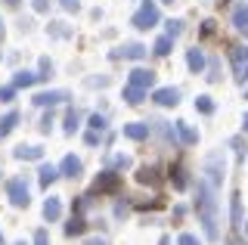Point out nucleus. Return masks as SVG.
<instances>
[{"label":"nucleus","mask_w":248,"mask_h":245,"mask_svg":"<svg viewBox=\"0 0 248 245\" xmlns=\"http://www.w3.org/2000/svg\"><path fill=\"white\" fill-rule=\"evenodd\" d=\"M53 75V65H50V59H41V72H37V78L41 81H46Z\"/></svg>","instance_id":"26"},{"label":"nucleus","mask_w":248,"mask_h":245,"mask_svg":"<svg viewBox=\"0 0 248 245\" xmlns=\"http://www.w3.org/2000/svg\"><path fill=\"white\" fill-rule=\"evenodd\" d=\"M19 245H22V242H19Z\"/></svg>","instance_id":"49"},{"label":"nucleus","mask_w":248,"mask_h":245,"mask_svg":"<svg viewBox=\"0 0 248 245\" xmlns=\"http://www.w3.org/2000/svg\"><path fill=\"white\" fill-rule=\"evenodd\" d=\"M78 121H81V115H78L75 109L65 115V134H75V127H78Z\"/></svg>","instance_id":"24"},{"label":"nucleus","mask_w":248,"mask_h":245,"mask_svg":"<svg viewBox=\"0 0 248 245\" xmlns=\"http://www.w3.org/2000/svg\"><path fill=\"white\" fill-rule=\"evenodd\" d=\"M232 65H245L248 62V47H242V44H239V47H232Z\"/></svg>","instance_id":"22"},{"label":"nucleus","mask_w":248,"mask_h":245,"mask_svg":"<svg viewBox=\"0 0 248 245\" xmlns=\"http://www.w3.org/2000/svg\"><path fill=\"white\" fill-rule=\"evenodd\" d=\"M174 131H177V134H180V140L186 143V146H192V143H196V140H199V134H196V131H192V127H189V124H186V121H177V124H174Z\"/></svg>","instance_id":"13"},{"label":"nucleus","mask_w":248,"mask_h":245,"mask_svg":"<svg viewBox=\"0 0 248 245\" xmlns=\"http://www.w3.org/2000/svg\"><path fill=\"white\" fill-rule=\"evenodd\" d=\"M115 186H118V174L115 171H103L96 177V189H115Z\"/></svg>","instance_id":"15"},{"label":"nucleus","mask_w":248,"mask_h":245,"mask_svg":"<svg viewBox=\"0 0 248 245\" xmlns=\"http://www.w3.org/2000/svg\"><path fill=\"white\" fill-rule=\"evenodd\" d=\"M65 99H68L65 90H44V93H34V106H56Z\"/></svg>","instance_id":"6"},{"label":"nucleus","mask_w":248,"mask_h":245,"mask_svg":"<svg viewBox=\"0 0 248 245\" xmlns=\"http://www.w3.org/2000/svg\"><path fill=\"white\" fill-rule=\"evenodd\" d=\"M245 227H248V220H245Z\"/></svg>","instance_id":"47"},{"label":"nucleus","mask_w":248,"mask_h":245,"mask_svg":"<svg viewBox=\"0 0 248 245\" xmlns=\"http://www.w3.org/2000/svg\"><path fill=\"white\" fill-rule=\"evenodd\" d=\"M208 81H220V62L211 59V68H208Z\"/></svg>","instance_id":"28"},{"label":"nucleus","mask_w":248,"mask_h":245,"mask_svg":"<svg viewBox=\"0 0 248 245\" xmlns=\"http://www.w3.org/2000/svg\"><path fill=\"white\" fill-rule=\"evenodd\" d=\"M227 245H245V242H239V239H230V242H227Z\"/></svg>","instance_id":"40"},{"label":"nucleus","mask_w":248,"mask_h":245,"mask_svg":"<svg viewBox=\"0 0 248 245\" xmlns=\"http://www.w3.org/2000/svg\"><path fill=\"white\" fill-rule=\"evenodd\" d=\"M186 62H189L192 75H202V68H205V53H202L199 47H192L189 53H186Z\"/></svg>","instance_id":"10"},{"label":"nucleus","mask_w":248,"mask_h":245,"mask_svg":"<svg viewBox=\"0 0 248 245\" xmlns=\"http://www.w3.org/2000/svg\"><path fill=\"white\" fill-rule=\"evenodd\" d=\"M245 99H248V93H245Z\"/></svg>","instance_id":"48"},{"label":"nucleus","mask_w":248,"mask_h":245,"mask_svg":"<svg viewBox=\"0 0 248 245\" xmlns=\"http://www.w3.org/2000/svg\"><path fill=\"white\" fill-rule=\"evenodd\" d=\"M170 44H174V37H170V34L158 37V41H155V53H158V56H168V53H170Z\"/></svg>","instance_id":"21"},{"label":"nucleus","mask_w":248,"mask_h":245,"mask_svg":"<svg viewBox=\"0 0 248 245\" xmlns=\"http://www.w3.org/2000/svg\"><path fill=\"white\" fill-rule=\"evenodd\" d=\"M50 124H53V115H46V118H44V121H41V131H44V134H46V131H50Z\"/></svg>","instance_id":"37"},{"label":"nucleus","mask_w":248,"mask_h":245,"mask_svg":"<svg viewBox=\"0 0 248 245\" xmlns=\"http://www.w3.org/2000/svg\"><path fill=\"white\" fill-rule=\"evenodd\" d=\"M196 109H199L202 115H211V112H214V103H211V96H199V99H196Z\"/></svg>","instance_id":"23"},{"label":"nucleus","mask_w":248,"mask_h":245,"mask_svg":"<svg viewBox=\"0 0 248 245\" xmlns=\"http://www.w3.org/2000/svg\"><path fill=\"white\" fill-rule=\"evenodd\" d=\"M124 99H127L130 106H140L146 99V90L143 87H134V84H127V87H124Z\"/></svg>","instance_id":"14"},{"label":"nucleus","mask_w":248,"mask_h":245,"mask_svg":"<svg viewBox=\"0 0 248 245\" xmlns=\"http://www.w3.org/2000/svg\"><path fill=\"white\" fill-rule=\"evenodd\" d=\"M90 127H93V131H99V134H103L106 131V115H90Z\"/></svg>","instance_id":"25"},{"label":"nucleus","mask_w":248,"mask_h":245,"mask_svg":"<svg viewBox=\"0 0 248 245\" xmlns=\"http://www.w3.org/2000/svg\"><path fill=\"white\" fill-rule=\"evenodd\" d=\"M59 214H62L59 199H46V202H44V217L46 220H59Z\"/></svg>","instance_id":"16"},{"label":"nucleus","mask_w":248,"mask_h":245,"mask_svg":"<svg viewBox=\"0 0 248 245\" xmlns=\"http://www.w3.org/2000/svg\"><path fill=\"white\" fill-rule=\"evenodd\" d=\"M121 56L124 59H143L146 56V47H143V44H137V41L134 44H124V47H118V50L112 53V59H121Z\"/></svg>","instance_id":"5"},{"label":"nucleus","mask_w":248,"mask_h":245,"mask_svg":"<svg viewBox=\"0 0 248 245\" xmlns=\"http://www.w3.org/2000/svg\"><path fill=\"white\" fill-rule=\"evenodd\" d=\"M115 165H118V168H127L130 158H127V155H118V158H115Z\"/></svg>","instance_id":"38"},{"label":"nucleus","mask_w":248,"mask_h":245,"mask_svg":"<svg viewBox=\"0 0 248 245\" xmlns=\"http://www.w3.org/2000/svg\"><path fill=\"white\" fill-rule=\"evenodd\" d=\"M242 78H248V68H242Z\"/></svg>","instance_id":"44"},{"label":"nucleus","mask_w":248,"mask_h":245,"mask_svg":"<svg viewBox=\"0 0 248 245\" xmlns=\"http://www.w3.org/2000/svg\"><path fill=\"white\" fill-rule=\"evenodd\" d=\"M161 3H174V0H161Z\"/></svg>","instance_id":"46"},{"label":"nucleus","mask_w":248,"mask_h":245,"mask_svg":"<svg viewBox=\"0 0 248 245\" xmlns=\"http://www.w3.org/2000/svg\"><path fill=\"white\" fill-rule=\"evenodd\" d=\"M13 96H16V87H3V90H0V99H3V103H13Z\"/></svg>","instance_id":"31"},{"label":"nucleus","mask_w":248,"mask_h":245,"mask_svg":"<svg viewBox=\"0 0 248 245\" xmlns=\"http://www.w3.org/2000/svg\"><path fill=\"white\" fill-rule=\"evenodd\" d=\"M62 6H65L68 13H78V6H81V3H78V0H62Z\"/></svg>","instance_id":"36"},{"label":"nucleus","mask_w":248,"mask_h":245,"mask_svg":"<svg viewBox=\"0 0 248 245\" xmlns=\"http://www.w3.org/2000/svg\"><path fill=\"white\" fill-rule=\"evenodd\" d=\"M62 25H65V22H53V34H56V37H65V34H68Z\"/></svg>","instance_id":"34"},{"label":"nucleus","mask_w":248,"mask_h":245,"mask_svg":"<svg viewBox=\"0 0 248 245\" xmlns=\"http://www.w3.org/2000/svg\"><path fill=\"white\" fill-rule=\"evenodd\" d=\"M152 99L158 106H177V103H180V90H177V87H158L152 93Z\"/></svg>","instance_id":"4"},{"label":"nucleus","mask_w":248,"mask_h":245,"mask_svg":"<svg viewBox=\"0 0 248 245\" xmlns=\"http://www.w3.org/2000/svg\"><path fill=\"white\" fill-rule=\"evenodd\" d=\"M6 196H10V202L16 205V208H28V202H31V189H28L25 177H13L10 183H6Z\"/></svg>","instance_id":"3"},{"label":"nucleus","mask_w":248,"mask_h":245,"mask_svg":"<svg viewBox=\"0 0 248 245\" xmlns=\"http://www.w3.org/2000/svg\"><path fill=\"white\" fill-rule=\"evenodd\" d=\"M0 37H3V19H0Z\"/></svg>","instance_id":"43"},{"label":"nucleus","mask_w":248,"mask_h":245,"mask_svg":"<svg viewBox=\"0 0 248 245\" xmlns=\"http://www.w3.org/2000/svg\"><path fill=\"white\" fill-rule=\"evenodd\" d=\"M124 137H127V140H146V137H149V124L130 121V124H124Z\"/></svg>","instance_id":"9"},{"label":"nucleus","mask_w":248,"mask_h":245,"mask_svg":"<svg viewBox=\"0 0 248 245\" xmlns=\"http://www.w3.org/2000/svg\"><path fill=\"white\" fill-rule=\"evenodd\" d=\"M180 31H183V22H180V19H170V22H168V34H170V37H177Z\"/></svg>","instance_id":"27"},{"label":"nucleus","mask_w":248,"mask_h":245,"mask_svg":"<svg viewBox=\"0 0 248 245\" xmlns=\"http://www.w3.org/2000/svg\"><path fill=\"white\" fill-rule=\"evenodd\" d=\"M242 127H245V131H248V115H245V121H242Z\"/></svg>","instance_id":"42"},{"label":"nucleus","mask_w":248,"mask_h":245,"mask_svg":"<svg viewBox=\"0 0 248 245\" xmlns=\"http://www.w3.org/2000/svg\"><path fill=\"white\" fill-rule=\"evenodd\" d=\"M230 217H232V224H236V227L242 224V196H239V193L232 196V208H230Z\"/></svg>","instance_id":"20"},{"label":"nucleus","mask_w":248,"mask_h":245,"mask_svg":"<svg viewBox=\"0 0 248 245\" xmlns=\"http://www.w3.org/2000/svg\"><path fill=\"white\" fill-rule=\"evenodd\" d=\"M232 25H236L239 31H248V3H239L236 10H232Z\"/></svg>","instance_id":"12"},{"label":"nucleus","mask_w":248,"mask_h":245,"mask_svg":"<svg viewBox=\"0 0 248 245\" xmlns=\"http://www.w3.org/2000/svg\"><path fill=\"white\" fill-rule=\"evenodd\" d=\"M158 22V6H155V0H143V6L134 13V19H130V25L140 28V31H149V28Z\"/></svg>","instance_id":"2"},{"label":"nucleus","mask_w":248,"mask_h":245,"mask_svg":"<svg viewBox=\"0 0 248 245\" xmlns=\"http://www.w3.org/2000/svg\"><path fill=\"white\" fill-rule=\"evenodd\" d=\"M65 233H68V236H78V233H84V220H72V224L65 227Z\"/></svg>","instance_id":"29"},{"label":"nucleus","mask_w":248,"mask_h":245,"mask_svg":"<svg viewBox=\"0 0 248 245\" xmlns=\"http://www.w3.org/2000/svg\"><path fill=\"white\" fill-rule=\"evenodd\" d=\"M3 3H6V6H16V3H19V0H3Z\"/></svg>","instance_id":"41"},{"label":"nucleus","mask_w":248,"mask_h":245,"mask_svg":"<svg viewBox=\"0 0 248 245\" xmlns=\"http://www.w3.org/2000/svg\"><path fill=\"white\" fill-rule=\"evenodd\" d=\"M56 177H59V168L56 165H41V186H50Z\"/></svg>","instance_id":"19"},{"label":"nucleus","mask_w":248,"mask_h":245,"mask_svg":"<svg viewBox=\"0 0 248 245\" xmlns=\"http://www.w3.org/2000/svg\"><path fill=\"white\" fill-rule=\"evenodd\" d=\"M158 245H168V239H161V242H158Z\"/></svg>","instance_id":"45"},{"label":"nucleus","mask_w":248,"mask_h":245,"mask_svg":"<svg viewBox=\"0 0 248 245\" xmlns=\"http://www.w3.org/2000/svg\"><path fill=\"white\" fill-rule=\"evenodd\" d=\"M34 245H50V239H46V230H37V233H34Z\"/></svg>","instance_id":"32"},{"label":"nucleus","mask_w":248,"mask_h":245,"mask_svg":"<svg viewBox=\"0 0 248 245\" xmlns=\"http://www.w3.org/2000/svg\"><path fill=\"white\" fill-rule=\"evenodd\" d=\"M217 193H220V186H214V183H208L205 177H199V193H196V211H199V220L202 227H205V236L211 242L220 239V202H217Z\"/></svg>","instance_id":"1"},{"label":"nucleus","mask_w":248,"mask_h":245,"mask_svg":"<svg viewBox=\"0 0 248 245\" xmlns=\"http://www.w3.org/2000/svg\"><path fill=\"white\" fill-rule=\"evenodd\" d=\"M16 124H19V112H10L6 118H0V140H3L6 134H13Z\"/></svg>","instance_id":"17"},{"label":"nucleus","mask_w":248,"mask_h":245,"mask_svg":"<svg viewBox=\"0 0 248 245\" xmlns=\"http://www.w3.org/2000/svg\"><path fill=\"white\" fill-rule=\"evenodd\" d=\"M130 84H134V87H152L155 84V72L152 68H134V72H130Z\"/></svg>","instance_id":"7"},{"label":"nucleus","mask_w":248,"mask_h":245,"mask_svg":"<svg viewBox=\"0 0 248 245\" xmlns=\"http://www.w3.org/2000/svg\"><path fill=\"white\" fill-rule=\"evenodd\" d=\"M81 171H84L81 158H75V155H65V158H62V165H59V174H62V177H81Z\"/></svg>","instance_id":"8"},{"label":"nucleus","mask_w":248,"mask_h":245,"mask_svg":"<svg viewBox=\"0 0 248 245\" xmlns=\"http://www.w3.org/2000/svg\"><path fill=\"white\" fill-rule=\"evenodd\" d=\"M84 140H87V146H96V143H99V131H90Z\"/></svg>","instance_id":"35"},{"label":"nucleus","mask_w":248,"mask_h":245,"mask_svg":"<svg viewBox=\"0 0 248 245\" xmlns=\"http://www.w3.org/2000/svg\"><path fill=\"white\" fill-rule=\"evenodd\" d=\"M84 245H106V239H87Z\"/></svg>","instance_id":"39"},{"label":"nucleus","mask_w":248,"mask_h":245,"mask_svg":"<svg viewBox=\"0 0 248 245\" xmlns=\"http://www.w3.org/2000/svg\"><path fill=\"white\" fill-rule=\"evenodd\" d=\"M50 3H53V0H31L34 13H46V10H50Z\"/></svg>","instance_id":"30"},{"label":"nucleus","mask_w":248,"mask_h":245,"mask_svg":"<svg viewBox=\"0 0 248 245\" xmlns=\"http://www.w3.org/2000/svg\"><path fill=\"white\" fill-rule=\"evenodd\" d=\"M16 158L19 162H37V158H44V149L41 146H19L16 149Z\"/></svg>","instance_id":"11"},{"label":"nucleus","mask_w":248,"mask_h":245,"mask_svg":"<svg viewBox=\"0 0 248 245\" xmlns=\"http://www.w3.org/2000/svg\"><path fill=\"white\" fill-rule=\"evenodd\" d=\"M34 81H41V78H37V72H16V78H13L16 87H31Z\"/></svg>","instance_id":"18"},{"label":"nucleus","mask_w":248,"mask_h":245,"mask_svg":"<svg viewBox=\"0 0 248 245\" xmlns=\"http://www.w3.org/2000/svg\"><path fill=\"white\" fill-rule=\"evenodd\" d=\"M177 245H199V239H196V236H189V233H183V236H180V242H177Z\"/></svg>","instance_id":"33"}]
</instances>
